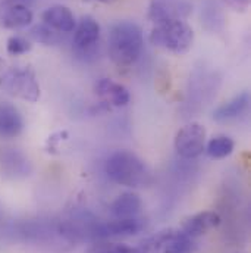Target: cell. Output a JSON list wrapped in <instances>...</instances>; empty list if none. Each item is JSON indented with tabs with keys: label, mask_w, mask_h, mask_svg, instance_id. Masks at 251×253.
<instances>
[{
	"label": "cell",
	"mask_w": 251,
	"mask_h": 253,
	"mask_svg": "<svg viewBox=\"0 0 251 253\" xmlns=\"http://www.w3.org/2000/svg\"><path fill=\"white\" fill-rule=\"evenodd\" d=\"M109 56L119 68L131 66L138 61L144 46L141 28L132 21H119L109 31Z\"/></svg>",
	"instance_id": "obj_1"
},
{
	"label": "cell",
	"mask_w": 251,
	"mask_h": 253,
	"mask_svg": "<svg viewBox=\"0 0 251 253\" xmlns=\"http://www.w3.org/2000/svg\"><path fill=\"white\" fill-rule=\"evenodd\" d=\"M106 175L116 184L125 187H143L150 183V171L131 150H116L105 162Z\"/></svg>",
	"instance_id": "obj_2"
},
{
	"label": "cell",
	"mask_w": 251,
	"mask_h": 253,
	"mask_svg": "<svg viewBox=\"0 0 251 253\" xmlns=\"http://www.w3.org/2000/svg\"><path fill=\"white\" fill-rule=\"evenodd\" d=\"M150 42L156 47L182 55L192 46L194 31L185 21H166L156 24L150 33Z\"/></svg>",
	"instance_id": "obj_3"
},
{
	"label": "cell",
	"mask_w": 251,
	"mask_h": 253,
	"mask_svg": "<svg viewBox=\"0 0 251 253\" xmlns=\"http://www.w3.org/2000/svg\"><path fill=\"white\" fill-rule=\"evenodd\" d=\"M0 88L12 97L31 103L37 102L41 94L36 72L30 66L6 68L0 75Z\"/></svg>",
	"instance_id": "obj_4"
},
{
	"label": "cell",
	"mask_w": 251,
	"mask_h": 253,
	"mask_svg": "<svg viewBox=\"0 0 251 253\" xmlns=\"http://www.w3.org/2000/svg\"><path fill=\"white\" fill-rule=\"evenodd\" d=\"M138 253H192L195 245L182 230L166 228L138 245Z\"/></svg>",
	"instance_id": "obj_5"
},
{
	"label": "cell",
	"mask_w": 251,
	"mask_h": 253,
	"mask_svg": "<svg viewBox=\"0 0 251 253\" xmlns=\"http://www.w3.org/2000/svg\"><path fill=\"white\" fill-rule=\"evenodd\" d=\"M174 144L177 153L181 158H198L206 147V128L198 123H189L177 132Z\"/></svg>",
	"instance_id": "obj_6"
},
{
	"label": "cell",
	"mask_w": 251,
	"mask_h": 253,
	"mask_svg": "<svg viewBox=\"0 0 251 253\" xmlns=\"http://www.w3.org/2000/svg\"><path fill=\"white\" fill-rule=\"evenodd\" d=\"M192 12L189 0H150L148 19L160 24L166 21H184Z\"/></svg>",
	"instance_id": "obj_7"
},
{
	"label": "cell",
	"mask_w": 251,
	"mask_h": 253,
	"mask_svg": "<svg viewBox=\"0 0 251 253\" xmlns=\"http://www.w3.org/2000/svg\"><path fill=\"white\" fill-rule=\"evenodd\" d=\"M100 25L93 16H82L73 30V47L79 55H91L99 44Z\"/></svg>",
	"instance_id": "obj_8"
},
{
	"label": "cell",
	"mask_w": 251,
	"mask_h": 253,
	"mask_svg": "<svg viewBox=\"0 0 251 253\" xmlns=\"http://www.w3.org/2000/svg\"><path fill=\"white\" fill-rule=\"evenodd\" d=\"M144 227L141 219L135 218H115L108 222H99L96 227V239L125 237L140 233Z\"/></svg>",
	"instance_id": "obj_9"
},
{
	"label": "cell",
	"mask_w": 251,
	"mask_h": 253,
	"mask_svg": "<svg viewBox=\"0 0 251 253\" xmlns=\"http://www.w3.org/2000/svg\"><path fill=\"white\" fill-rule=\"evenodd\" d=\"M31 172L28 158L16 149H0V174L6 178H22Z\"/></svg>",
	"instance_id": "obj_10"
},
{
	"label": "cell",
	"mask_w": 251,
	"mask_h": 253,
	"mask_svg": "<svg viewBox=\"0 0 251 253\" xmlns=\"http://www.w3.org/2000/svg\"><path fill=\"white\" fill-rule=\"evenodd\" d=\"M33 22V12L28 6L4 1L0 4V25L3 28H25Z\"/></svg>",
	"instance_id": "obj_11"
},
{
	"label": "cell",
	"mask_w": 251,
	"mask_h": 253,
	"mask_svg": "<svg viewBox=\"0 0 251 253\" xmlns=\"http://www.w3.org/2000/svg\"><path fill=\"white\" fill-rule=\"evenodd\" d=\"M220 222H222V218L219 213H216L213 211H203V212H198L184 221L182 231L191 239H195V237L204 236L209 231L217 228L220 225Z\"/></svg>",
	"instance_id": "obj_12"
},
{
	"label": "cell",
	"mask_w": 251,
	"mask_h": 253,
	"mask_svg": "<svg viewBox=\"0 0 251 253\" xmlns=\"http://www.w3.org/2000/svg\"><path fill=\"white\" fill-rule=\"evenodd\" d=\"M96 93L103 103H108L115 108L126 106L131 100V94L125 85L110 78L99 80V83L96 84Z\"/></svg>",
	"instance_id": "obj_13"
},
{
	"label": "cell",
	"mask_w": 251,
	"mask_h": 253,
	"mask_svg": "<svg viewBox=\"0 0 251 253\" xmlns=\"http://www.w3.org/2000/svg\"><path fill=\"white\" fill-rule=\"evenodd\" d=\"M41 19L52 30L58 31V33H65V34L72 33L76 25L73 13L71 12L69 7H66L63 4H55V6L47 7L43 12Z\"/></svg>",
	"instance_id": "obj_14"
},
{
	"label": "cell",
	"mask_w": 251,
	"mask_h": 253,
	"mask_svg": "<svg viewBox=\"0 0 251 253\" xmlns=\"http://www.w3.org/2000/svg\"><path fill=\"white\" fill-rule=\"evenodd\" d=\"M249 108H250V94H249V91H243L241 94L235 96L229 102L220 105L215 111L213 120L217 123L235 121V120L241 118L244 114H247Z\"/></svg>",
	"instance_id": "obj_15"
},
{
	"label": "cell",
	"mask_w": 251,
	"mask_h": 253,
	"mask_svg": "<svg viewBox=\"0 0 251 253\" xmlns=\"http://www.w3.org/2000/svg\"><path fill=\"white\" fill-rule=\"evenodd\" d=\"M24 129V120L18 108L0 103V138H15Z\"/></svg>",
	"instance_id": "obj_16"
},
{
	"label": "cell",
	"mask_w": 251,
	"mask_h": 253,
	"mask_svg": "<svg viewBox=\"0 0 251 253\" xmlns=\"http://www.w3.org/2000/svg\"><path fill=\"white\" fill-rule=\"evenodd\" d=\"M141 208V197L137 193L125 191L113 200L110 211L115 218H135L140 213Z\"/></svg>",
	"instance_id": "obj_17"
},
{
	"label": "cell",
	"mask_w": 251,
	"mask_h": 253,
	"mask_svg": "<svg viewBox=\"0 0 251 253\" xmlns=\"http://www.w3.org/2000/svg\"><path fill=\"white\" fill-rule=\"evenodd\" d=\"M235 143L228 135H216L213 137L204 147L207 155L213 159H223L234 152Z\"/></svg>",
	"instance_id": "obj_18"
},
{
	"label": "cell",
	"mask_w": 251,
	"mask_h": 253,
	"mask_svg": "<svg viewBox=\"0 0 251 253\" xmlns=\"http://www.w3.org/2000/svg\"><path fill=\"white\" fill-rule=\"evenodd\" d=\"M201 19L204 22V27L210 31H217L222 28L223 16H222V12H220L219 6L216 4V1L206 0L204 6L201 9Z\"/></svg>",
	"instance_id": "obj_19"
},
{
	"label": "cell",
	"mask_w": 251,
	"mask_h": 253,
	"mask_svg": "<svg viewBox=\"0 0 251 253\" xmlns=\"http://www.w3.org/2000/svg\"><path fill=\"white\" fill-rule=\"evenodd\" d=\"M30 37L34 42L41 43L44 46H55V44H58L61 42V33L52 30L44 22L43 24H38V25H34L30 30Z\"/></svg>",
	"instance_id": "obj_20"
},
{
	"label": "cell",
	"mask_w": 251,
	"mask_h": 253,
	"mask_svg": "<svg viewBox=\"0 0 251 253\" xmlns=\"http://www.w3.org/2000/svg\"><path fill=\"white\" fill-rule=\"evenodd\" d=\"M6 50L9 55L12 56H19V55H25L31 50V43L21 36H12L7 40L6 44Z\"/></svg>",
	"instance_id": "obj_21"
},
{
	"label": "cell",
	"mask_w": 251,
	"mask_h": 253,
	"mask_svg": "<svg viewBox=\"0 0 251 253\" xmlns=\"http://www.w3.org/2000/svg\"><path fill=\"white\" fill-rule=\"evenodd\" d=\"M87 253H138V249L125 243H102L93 246Z\"/></svg>",
	"instance_id": "obj_22"
},
{
	"label": "cell",
	"mask_w": 251,
	"mask_h": 253,
	"mask_svg": "<svg viewBox=\"0 0 251 253\" xmlns=\"http://www.w3.org/2000/svg\"><path fill=\"white\" fill-rule=\"evenodd\" d=\"M223 1L237 12H246L250 6V0H223Z\"/></svg>",
	"instance_id": "obj_23"
},
{
	"label": "cell",
	"mask_w": 251,
	"mask_h": 253,
	"mask_svg": "<svg viewBox=\"0 0 251 253\" xmlns=\"http://www.w3.org/2000/svg\"><path fill=\"white\" fill-rule=\"evenodd\" d=\"M6 1H12V3H18V4H24V6H31L36 0H6Z\"/></svg>",
	"instance_id": "obj_24"
},
{
	"label": "cell",
	"mask_w": 251,
	"mask_h": 253,
	"mask_svg": "<svg viewBox=\"0 0 251 253\" xmlns=\"http://www.w3.org/2000/svg\"><path fill=\"white\" fill-rule=\"evenodd\" d=\"M4 71H6V63H4V61H3V59L0 58V75H1V74H3Z\"/></svg>",
	"instance_id": "obj_25"
},
{
	"label": "cell",
	"mask_w": 251,
	"mask_h": 253,
	"mask_svg": "<svg viewBox=\"0 0 251 253\" xmlns=\"http://www.w3.org/2000/svg\"><path fill=\"white\" fill-rule=\"evenodd\" d=\"M94 1H100V3H113L115 0H94Z\"/></svg>",
	"instance_id": "obj_26"
}]
</instances>
